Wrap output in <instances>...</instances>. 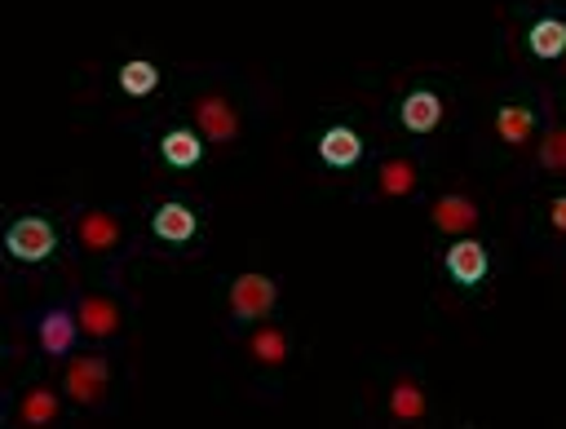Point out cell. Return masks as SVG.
<instances>
[{
	"label": "cell",
	"instance_id": "1",
	"mask_svg": "<svg viewBox=\"0 0 566 429\" xmlns=\"http://www.w3.org/2000/svg\"><path fill=\"white\" fill-rule=\"evenodd\" d=\"M5 248L14 261H44L53 248H59V231H53L44 218H18L5 231Z\"/></svg>",
	"mask_w": 566,
	"mask_h": 429
},
{
	"label": "cell",
	"instance_id": "2",
	"mask_svg": "<svg viewBox=\"0 0 566 429\" xmlns=\"http://www.w3.org/2000/svg\"><path fill=\"white\" fill-rule=\"evenodd\" d=\"M274 301H279V288H274V280L270 275H240L235 284H231V310H235V318H266L270 310H274Z\"/></svg>",
	"mask_w": 566,
	"mask_h": 429
},
{
	"label": "cell",
	"instance_id": "3",
	"mask_svg": "<svg viewBox=\"0 0 566 429\" xmlns=\"http://www.w3.org/2000/svg\"><path fill=\"white\" fill-rule=\"evenodd\" d=\"M106 381H111V363L102 354H80V359H72L63 386H67V394L76 403H98L102 390H106Z\"/></svg>",
	"mask_w": 566,
	"mask_h": 429
},
{
	"label": "cell",
	"instance_id": "4",
	"mask_svg": "<svg viewBox=\"0 0 566 429\" xmlns=\"http://www.w3.org/2000/svg\"><path fill=\"white\" fill-rule=\"evenodd\" d=\"M442 265H447V275L456 280L461 288H474V284L487 280V248L478 239H456V244L447 248Z\"/></svg>",
	"mask_w": 566,
	"mask_h": 429
},
{
	"label": "cell",
	"instance_id": "5",
	"mask_svg": "<svg viewBox=\"0 0 566 429\" xmlns=\"http://www.w3.org/2000/svg\"><path fill=\"white\" fill-rule=\"evenodd\" d=\"M76 333H80V318H76L72 310L53 306V310H44V314H40V350H44V354H53V359L72 354Z\"/></svg>",
	"mask_w": 566,
	"mask_h": 429
},
{
	"label": "cell",
	"instance_id": "6",
	"mask_svg": "<svg viewBox=\"0 0 566 429\" xmlns=\"http://www.w3.org/2000/svg\"><path fill=\"white\" fill-rule=\"evenodd\" d=\"M319 155H323L327 169H355L359 159H363V138L355 129H346V125H332L319 138Z\"/></svg>",
	"mask_w": 566,
	"mask_h": 429
},
{
	"label": "cell",
	"instance_id": "7",
	"mask_svg": "<svg viewBox=\"0 0 566 429\" xmlns=\"http://www.w3.org/2000/svg\"><path fill=\"white\" fill-rule=\"evenodd\" d=\"M195 120H200V133L208 142H231L240 133V116H235V106L226 98H204L195 106Z\"/></svg>",
	"mask_w": 566,
	"mask_h": 429
},
{
	"label": "cell",
	"instance_id": "8",
	"mask_svg": "<svg viewBox=\"0 0 566 429\" xmlns=\"http://www.w3.org/2000/svg\"><path fill=\"white\" fill-rule=\"evenodd\" d=\"M399 120H403L408 133H429V129H438V120H442V102H438V93H429V89L408 93L403 106H399Z\"/></svg>",
	"mask_w": 566,
	"mask_h": 429
},
{
	"label": "cell",
	"instance_id": "9",
	"mask_svg": "<svg viewBox=\"0 0 566 429\" xmlns=\"http://www.w3.org/2000/svg\"><path fill=\"white\" fill-rule=\"evenodd\" d=\"M151 231H155L164 244H186V239L195 235V212H191L186 204H178V199H168V204L155 208Z\"/></svg>",
	"mask_w": 566,
	"mask_h": 429
},
{
	"label": "cell",
	"instance_id": "10",
	"mask_svg": "<svg viewBox=\"0 0 566 429\" xmlns=\"http://www.w3.org/2000/svg\"><path fill=\"white\" fill-rule=\"evenodd\" d=\"M434 226L447 231V235H456V239H461V231H474V226H478L474 199H465V195H442V199L434 204Z\"/></svg>",
	"mask_w": 566,
	"mask_h": 429
},
{
	"label": "cell",
	"instance_id": "11",
	"mask_svg": "<svg viewBox=\"0 0 566 429\" xmlns=\"http://www.w3.org/2000/svg\"><path fill=\"white\" fill-rule=\"evenodd\" d=\"M76 318H80V328L89 337H111L120 328V310H116V301H106V297H80Z\"/></svg>",
	"mask_w": 566,
	"mask_h": 429
},
{
	"label": "cell",
	"instance_id": "12",
	"mask_svg": "<svg viewBox=\"0 0 566 429\" xmlns=\"http://www.w3.org/2000/svg\"><path fill=\"white\" fill-rule=\"evenodd\" d=\"M159 155H164L173 169H191V165H200L204 142H200V133H191V129H168V133L159 138Z\"/></svg>",
	"mask_w": 566,
	"mask_h": 429
},
{
	"label": "cell",
	"instance_id": "13",
	"mask_svg": "<svg viewBox=\"0 0 566 429\" xmlns=\"http://www.w3.org/2000/svg\"><path fill=\"white\" fill-rule=\"evenodd\" d=\"M527 44H531L536 58H544V63L566 58V23H562V18H540V23H531Z\"/></svg>",
	"mask_w": 566,
	"mask_h": 429
},
{
	"label": "cell",
	"instance_id": "14",
	"mask_svg": "<svg viewBox=\"0 0 566 429\" xmlns=\"http://www.w3.org/2000/svg\"><path fill=\"white\" fill-rule=\"evenodd\" d=\"M531 129H536V112H531V106H523V102H509V106H500V112H496V133L509 146H523L531 138Z\"/></svg>",
	"mask_w": 566,
	"mask_h": 429
},
{
	"label": "cell",
	"instance_id": "15",
	"mask_svg": "<svg viewBox=\"0 0 566 429\" xmlns=\"http://www.w3.org/2000/svg\"><path fill=\"white\" fill-rule=\"evenodd\" d=\"M80 239H85V248L106 252V248H116L120 226H116V218H106V212H85V218H80Z\"/></svg>",
	"mask_w": 566,
	"mask_h": 429
},
{
	"label": "cell",
	"instance_id": "16",
	"mask_svg": "<svg viewBox=\"0 0 566 429\" xmlns=\"http://www.w3.org/2000/svg\"><path fill=\"white\" fill-rule=\"evenodd\" d=\"M389 412L399 420H421L425 416V390L412 386V381H399L389 390Z\"/></svg>",
	"mask_w": 566,
	"mask_h": 429
},
{
	"label": "cell",
	"instance_id": "17",
	"mask_svg": "<svg viewBox=\"0 0 566 429\" xmlns=\"http://www.w3.org/2000/svg\"><path fill=\"white\" fill-rule=\"evenodd\" d=\"M381 191L385 195H394V199H399V195H408L412 186H416V165H412V159H389V165H381Z\"/></svg>",
	"mask_w": 566,
	"mask_h": 429
},
{
	"label": "cell",
	"instance_id": "18",
	"mask_svg": "<svg viewBox=\"0 0 566 429\" xmlns=\"http://www.w3.org/2000/svg\"><path fill=\"white\" fill-rule=\"evenodd\" d=\"M155 84H159V72H155V63H146V58H133V63H125V67H120V89H125V93H133V98H146Z\"/></svg>",
	"mask_w": 566,
	"mask_h": 429
},
{
	"label": "cell",
	"instance_id": "19",
	"mask_svg": "<svg viewBox=\"0 0 566 429\" xmlns=\"http://www.w3.org/2000/svg\"><path fill=\"white\" fill-rule=\"evenodd\" d=\"M248 350H253L261 363H283L293 346H288V337H283L279 328H257L253 341H248Z\"/></svg>",
	"mask_w": 566,
	"mask_h": 429
},
{
	"label": "cell",
	"instance_id": "20",
	"mask_svg": "<svg viewBox=\"0 0 566 429\" xmlns=\"http://www.w3.org/2000/svg\"><path fill=\"white\" fill-rule=\"evenodd\" d=\"M53 416H59V399H53L49 390H31V394L23 399V420H27V425H49Z\"/></svg>",
	"mask_w": 566,
	"mask_h": 429
},
{
	"label": "cell",
	"instance_id": "21",
	"mask_svg": "<svg viewBox=\"0 0 566 429\" xmlns=\"http://www.w3.org/2000/svg\"><path fill=\"white\" fill-rule=\"evenodd\" d=\"M540 165L544 169H566V129H549V138L540 142Z\"/></svg>",
	"mask_w": 566,
	"mask_h": 429
},
{
	"label": "cell",
	"instance_id": "22",
	"mask_svg": "<svg viewBox=\"0 0 566 429\" xmlns=\"http://www.w3.org/2000/svg\"><path fill=\"white\" fill-rule=\"evenodd\" d=\"M549 222H553V231H562V235H566V195H557V199H553V208H549Z\"/></svg>",
	"mask_w": 566,
	"mask_h": 429
}]
</instances>
